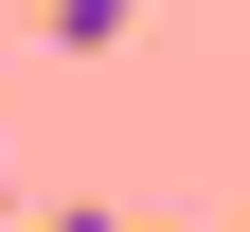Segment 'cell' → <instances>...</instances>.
<instances>
[{
	"instance_id": "obj_1",
	"label": "cell",
	"mask_w": 250,
	"mask_h": 232,
	"mask_svg": "<svg viewBox=\"0 0 250 232\" xmlns=\"http://www.w3.org/2000/svg\"><path fill=\"white\" fill-rule=\"evenodd\" d=\"M125 18H143V0H36V36H54V54H107Z\"/></svg>"
},
{
	"instance_id": "obj_2",
	"label": "cell",
	"mask_w": 250,
	"mask_h": 232,
	"mask_svg": "<svg viewBox=\"0 0 250 232\" xmlns=\"http://www.w3.org/2000/svg\"><path fill=\"white\" fill-rule=\"evenodd\" d=\"M54 232H143V214H107V196H89V214H54Z\"/></svg>"
}]
</instances>
